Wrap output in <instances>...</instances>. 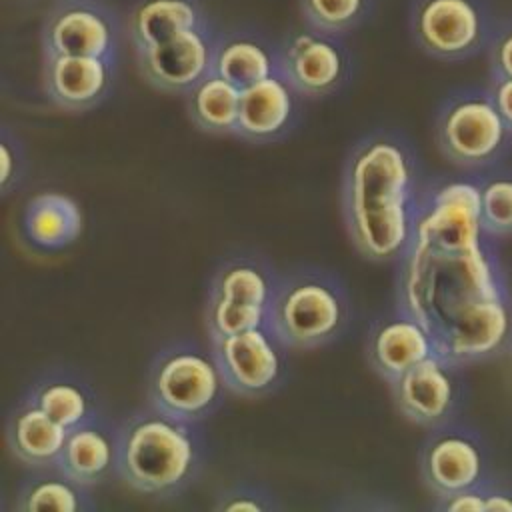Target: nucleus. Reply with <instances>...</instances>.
Returning <instances> with one entry per match:
<instances>
[{"label":"nucleus","instance_id":"f257e3e1","mask_svg":"<svg viewBox=\"0 0 512 512\" xmlns=\"http://www.w3.org/2000/svg\"><path fill=\"white\" fill-rule=\"evenodd\" d=\"M416 186V158L400 136L374 132L352 146L342 176V212L364 258L390 262L412 246L420 214Z\"/></svg>","mask_w":512,"mask_h":512},{"label":"nucleus","instance_id":"f03ea898","mask_svg":"<svg viewBox=\"0 0 512 512\" xmlns=\"http://www.w3.org/2000/svg\"><path fill=\"white\" fill-rule=\"evenodd\" d=\"M118 436V474L140 494L170 498L198 476L202 444L194 422L154 406L124 420Z\"/></svg>","mask_w":512,"mask_h":512},{"label":"nucleus","instance_id":"7ed1b4c3","mask_svg":"<svg viewBox=\"0 0 512 512\" xmlns=\"http://www.w3.org/2000/svg\"><path fill=\"white\" fill-rule=\"evenodd\" d=\"M350 324L344 284L330 272L302 266L278 276L268 328L286 348H318L334 342Z\"/></svg>","mask_w":512,"mask_h":512},{"label":"nucleus","instance_id":"20e7f679","mask_svg":"<svg viewBox=\"0 0 512 512\" xmlns=\"http://www.w3.org/2000/svg\"><path fill=\"white\" fill-rule=\"evenodd\" d=\"M228 390L214 352L196 342H174L160 350L148 372L150 406L200 422L222 404Z\"/></svg>","mask_w":512,"mask_h":512},{"label":"nucleus","instance_id":"39448f33","mask_svg":"<svg viewBox=\"0 0 512 512\" xmlns=\"http://www.w3.org/2000/svg\"><path fill=\"white\" fill-rule=\"evenodd\" d=\"M434 138L442 156L460 168H490L512 146L488 88H460L444 98L434 118Z\"/></svg>","mask_w":512,"mask_h":512},{"label":"nucleus","instance_id":"423d86ee","mask_svg":"<svg viewBox=\"0 0 512 512\" xmlns=\"http://www.w3.org/2000/svg\"><path fill=\"white\" fill-rule=\"evenodd\" d=\"M278 276L260 256H230L212 276L206 300L210 340L266 326Z\"/></svg>","mask_w":512,"mask_h":512},{"label":"nucleus","instance_id":"0eeeda50","mask_svg":"<svg viewBox=\"0 0 512 512\" xmlns=\"http://www.w3.org/2000/svg\"><path fill=\"white\" fill-rule=\"evenodd\" d=\"M408 26L416 46L444 62L476 56L494 34L486 0H412Z\"/></svg>","mask_w":512,"mask_h":512},{"label":"nucleus","instance_id":"6e6552de","mask_svg":"<svg viewBox=\"0 0 512 512\" xmlns=\"http://www.w3.org/2000/svg\"><path fill=\"white\" fill-rule=\"evenodd\" d=\"M122 24L104 0H54L42 22V54L118 58Z\"/></svg>","mask_w":512,"mask_h":512},{"label":"nucleus","instance_id":"1a4fd4ad","mask_svg":"<svg viewBox=\"0 0 512 512\" xmlns=\"http://www.w3.org/2000/svg\"><path fill=\"white\" fill-rule=\"evenodd\" d=\"M424 486L434 496H446L488 480L484 440L468 426L446 422L432 428L418 456Z\"/></svg>","mask_w":512,"mask_h":512},{"label":"nucleus","instance_id":"9d476101","mask_svg":"<svg viewBox=\"0 0 512 512\" xmlns=\"http://www.w3.org/2000/svg\"><path fill=\"white\" fill-rule=\"evenodd\" d=\"M278 70L306 98L338 92L350 78V52L340 34L306 28L286 36L278 48Z\"/></svg>","mask_w":512,"mask_h":512},{"label":"nucleus","instance_id":"9b49d317","mask_svg":"<svg viewBox=\"0 0 512 512\" xmlns=\"http://www.w3.org/2000/svg\"><path fill=\"white\" fill-rule=\"evenodd\" d=\"M286 346L266 326L212 340L228 390L258 398L274 392L286 376Z\"/></svg>","mask_w":512,"mask_h":512},{"label":"nucleus","instance_id":"f8f14e48","mask_svg":"<svg viewBox=\"0 0 512 512\" xmlns=\"http://www.w3.org/2000/svg\"><path fill=\"white\" fill-rule=\"evenodd\" d=\"M458 366L442 354H434L390 382L400 414L430 430L452 422L464 398Z\"/></svg>","mask_w":512,"mask_h":512},{"label":"nucleus","instance_id":"ddd939ff","mask_svg":"<svg viewBox=\"0 0 512 512\" xmlns=\"http://www.w3.org/2000/svg\"><path fill=\"white\" fill-rule=\"evenodd\" d=\"M216 36L206 24L162 44L134 50L140 74L156 90L186 94L212 72Z\"/></svg>","mask_w":512,"mask_h":512},{"label":"nucleus","instance_id":"4468645a","mask_svg":"<svg viewBox=\"0 0 512 512\" xmlns=\"http://www.w3.org/2000/svg\"><path fill=\"white\" fill-rule=\"evenodd\" d=\"M434 354L438 350L430 330L402 308L374 320L366 336V358L388 384Z\"/></svg>","mask_w":512,"mask_h":512},{"label":"nucleus","instance_id":"2eb2a0df","mask_svg":"<svg viewBox=\"0 0 512 512\" xmlns=\"http://www.w3.org/2000/svg\"><path fill=\"white\" fill-rule=\"evenodd\" d=\"M116 62L98 56L44 54L42 78L48 98L70 112L98 106L112 90Z\"/></svg>","mask_w":512,"mask_h":512},{"label":"nucleus","instance_id":"dca6fc26","mask_svg":"<svg viewBox=\"0 0 512 512\" xmlns=\"http://www.w3.org/2000/svg\"><path fill=\"white\" fill-rule=\"evenodd\" d=\"M478 226V188L450 184L438 190L426 208H420L414 242L436 250L460 252L474 242Z\"/></svg>","mask_w":512,"mask_h":512},{"label":"nucleus","instance_id":"f3484780","mask_svg":"<svg viewBox=\"0 0 512 512\" xmlns=\"http://www.w3.org/2000/svg\"><path fill=\"white\" fill-rule=\"evenodd\" d=\"M298 98V90L280 70L244 88L240 96L236 134L256 144L282 138L296 122Z\"/></svg>","mask_w":512,"mask_h":512},{"label":"nucleus","instance_id":"a211bd4d","mask_svg":"<svg viewBox=\"0 0 512 512\" xmlns=\"http://www.w3.org/2000/svg\"><path fill=\"white\" fill-rule=\"evenodd\" d=\"M206 24L200 0H134L124 28L132 48L142 50Z\"/></svg>","mask_w":512,"mask_h":512},{"label":"nucleus","instance_id":"6ab92c4d","mask_svg":"<svg viewBox=\"0 0 512 512\" xmlns=\"http://www.w3.org/2000/svg\"><path fill=\"white\" fill-rule=\"evenodd\" d=\"M56 468L84 486L104 482L118 472V436L98 418L68 430Z\"/></svg>","mask_w":512,"mask_h":512},{"label":"nucleus","instance_id":"aec40b11","mask_svg":"<svg viewBox=\"0 0 512 512\" xmlns=\"http://www.w3.org/2000/svg\"><path fill=\"white\" fill-rule=\"evenodd\" d=\"M22 228L28 242L40 250H62L74 244L84 230L80 204L62 192H40L24 206Z\"/></svg>","mask_w":512,"mask_h":512},{"label":"nucleus","instance_id":"412c9836","mask_svg":"<svg viewBox=\"0 0 512 512\" xmlns=\"http://www.w3.org/2000/svg\"><path fill=\"white\" fill-rule=\"evenodd\" d=\"M212 72L240 90L278 72V48L256 32L234 30L216 36Z\"/></svg>","mask_w":512,"mask_h":512},{"label":"nucleus","instance_id":"4be33fe9","mask_svg":"<svg viewBox=\"0 0 512 512\" xmlns=\"http://www.w3.org/2000/svg\"><path fill=\"white\" fill-rule=\"evenodd\" d=\"M68 430L30 400H24L8 418L6 438L12 454L30 468L56 466Z\"/></svg>","mask_w":512,"mask_h":512},{"label":"nucleus","instance_id":"5701e85b","mask_svg":"<svg viewBox=\"0 0 512 512\" xmlns=\"http://www.w3.org/2000/svg\"><path fill=\"white\" fill-rule=\"evenodd\" d=\"M242 90L210 72L190 92H186V108L192 122L208 134H236L240 116Z\"/></svg>","mask_w":512,"mask_h":512},{"label":"nucleus","instance_id":"b1692460","mask_svg":"<svg viewBox=\"0 0 512 512\" xmlns=\"http://www.w3.org/2000/svg\"><path fill=\"white\" fill-rule=\"evenodd\" d=\"M90 508L88 486L72 480L60 468H36V474L26 478L16 494V510H62L78 512Z\"/></svg>","mask_w":512,"mask_h":512},{"label":"nucleus","instance_id":"393cba45","mask_svg":"<svg viewBox=\"0 0 512 512\" xmlns=\"http://www.w3.org/2000/svg\"><path fill=\"white\" fill-rule=\"evenodd\" d=\"M28 400L66 430L96 418L94 402L88 390L80 382L64 376H50L38 382L30 390Z\"/></svg>","mask_w":512,"mask_h":512},{"label":"nucleus","instance_id":"a878e982","mask_svg":"<svg viewBox=\"0 0 512 512\" xmlns=\"http://www.w3.org/2000/svg\"><path fill=\"white\" fill-rule=\"evenodd\" d=\"M478 214L488 234H512V170H498L478 184Z\"/></svg>","mask_w":512,"mask_h":512},{"label":"nucleus","instance_id":"bb28decb","mask_svg":"<svg viewBox=\"0 0 512 512\" xmlns=\"http://www.w3.org/2000/svg\"><path fill=\"white\" fill-rule=\"evenodd\" d=\"M370 8L372 0H300V12L308 26L340 36L360 26Z\"/></svg>","mask_w":512,"mask_h":512},{"label":"nucleus","instance_id":"cd10ccee","mask_svg":"<svg viewBox=\"0 0 512 512\" xmlns=\"http://www.w3.org/2000/svg\"><path fill=\"white\" fill-rule=\"evenodd\" d=\"M276 508V504L272 502V496L268 492H264L258 486H250V484H236L232 488H226L216 504L214 510H254V512H266Z\"/></svg>","mask_w":512,"mask_h":512},{"label":"nucleus","instance_id":"c85d7f7f","mask_svg":"<svg viewBox=\"0 0 512 512\" xmlns=\"http://www.w3.org/2000/svg\"><path fill=\"white\" fill-rule=\"evenodd\" d=\"M490 78H512V18L498 24L488 42Z\"/></svg>","mask_w":512,"mask_h":512},{"label":"nucleus","instance_id":"c756f323","mask_svg":"<svg viewBox=\"0 0 512 512\" xmlns=\"http://www.w3.org/2000/svg\"><path fill=\"white\" fill-rule=\"evenodd\" d=\"M0 158H2L0 188L4 194H8L10 188L18 184L20 174H22V164H24L20 144H16L14 136H10L8 130H4L2 138H0Z\"/></svg>","mask_w":512,"mask_h":512},{"label":"nucleus","instance_id":"7c9ffc66","mask_svg":"<svg viewBox=\"0 0 512 512\" xmlns=\"http://www.w3.org/2000/svg\"><path fill=\"white\" fill-rule=\"evenodd\" d=\"M436 510L444 512H486L484 482L472 488H464L446 496H436Z\"/></svg>","mask_w":512,"mask_h":512},{"label":"nucleus","instance_id":"2f4dec72","mask_svg":"<svg viewBox=\"0 0 512 512\" xmlns=\"http://www.w3.org/2000/svg\"><path fill=\"white\" fill-rule=\"evenodd\" d=\"M492 100L502 116V120L506 122L508 130L512 132V78H490V86H488Z\"/></svg>","mask_w":512,"mask_h":512},{"label":"nucleus","instance_id":"473e14b6","mask_svg":"<svg viewBox=\"0 0 512 512\" xmlns=\"http://www.w3.org/2000/svg\"><path fill=\"white\" fill-rule=\"evenodd\" d=\"M486 490V512H512V488L504 484H496L492 480L484 482Z\"/></svg>","mask_w":512,"mask_h":512}]
</instances>
